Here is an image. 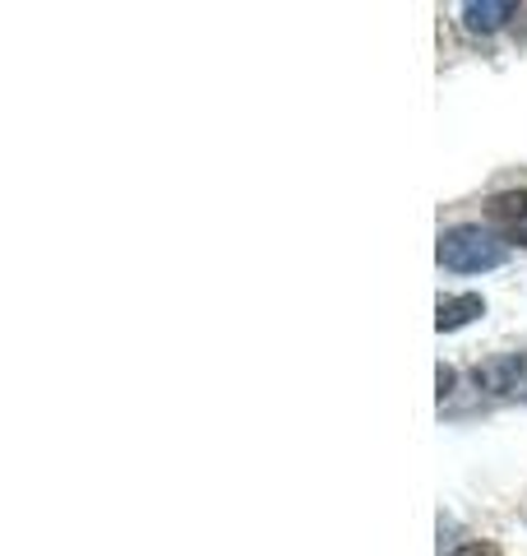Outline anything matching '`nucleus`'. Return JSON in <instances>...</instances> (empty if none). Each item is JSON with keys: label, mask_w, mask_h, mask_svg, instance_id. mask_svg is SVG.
<instances>
[{"label": "nucleus", "mask_w": 527, "mask_h": 556, "mask_svg": "<svg viewBox=\"0 0 527 556\" xmlns=\"http://www.w3.org/2000/svg\"><path fill=\"white\" fill-rule=\"evenodd\" d=\"M439 265L453 269V274H486V269H500L504 265V241L490 237L477 223H459V228H445L439 232Z\"/></svg>", "instance_id": "1"}, {"label": "nucleus", "mask_w": 527, "mask_h": 556, "mask_svg": "<svg viewBox=\"0 0 527 556\" xmlns=\"http://www.w3.org/2000/svg\"><path fill=\"white\" fill-rule=\"evenodd\" d=\"M486 223L496 228L504 241L514 247H527V190L514 186V190H496L486 200Z\"/></svg>", "instance_id": "2"}, {"label": "nucleus", "mask_w": 527, "mask_h": 556, "mask_svg": "<svg viewBox=\"0 0 527 556\" xmlns=\"http://www.w3.org/2000/svg\"><path fill=\"white\" fill-rule=\"evenodd\" d=\"M477 386L490 394H527V353L496 357L486 367H477Z\"/></svg>", "instance_id": "3"}, {"label": "nucleus", "mask_w": 527, "mask_h": 556, "mask_svg": "<svg viewBox=\"0 0 527 556\" xmlns=\"http://www.w3.org/2000/svg\"><path fill=\"white\" fill-rule=\"evenodd\" d=\"M477 316H486V302L477 298V292H445L435 306V329L439 334H453V329L472 325Z\"/></svg>", "instance_id": "4"}, {"label": "nucleus", "mask_w": 527, "mask_h": 556, "mask_svg": "<svg viewBox=\"0 0 527 556\" xmlns=\"http://www.w3.org/2000/svg\"><path fill=\"white\" fill-rule=\"evenodd\" d=\"M518 14V5H509V0H472V5H463V24L472 28V33H496V28H504L509 20Z\"/></svg>", "instance_id": "5"}, {"label": "nucleus", "mask_w": 527, "mask_h": 556, "mask_svg": "<svg viewBox=\"0 0 527 556\" xmlns=\"http://www.w3.org/2000/svg\"><path fill=\"white\" fill-rule=\"evenodd\" d=\"M453 556H504L496 543H467V547H459Z\"/></svg>", "instance_id": "6"}]
</instances>
